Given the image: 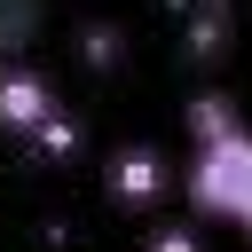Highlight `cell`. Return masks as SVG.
Segmentation results:
<instances>
[{"instance_id": "cell-1", "label": "cell", "mask_w": 252, "mask_h": 252, "mask_svg": "<svg viewBox=\"0 0 252 252\" xmlns=\"http://www.w3.org/2000/svg\"><path fill=\"white\" fill-rule=\"evenodd\" d=\"M189 205L252 236V126H228L189 150Z\"/></svg>"}, {"instance_id": "cell-7", "label": "cell", "mask_w": 252, "mask_h": 252, "mask_svg": "<svg viewBox=\"0 0 252 252\" xmlns=\"http://www.w3.org/2000/svg\"><path fill=\"white\" fill-rule=\"evenodd\" d=\"M150 252H205V244H197V228H189V220H173V228H158V236H150Z\"/></svg>"}, {"instance_id": "cell-4", "label": "cell", "mask_w": 252, "mask_h": 252, "mask_svg": "<svg viewBox=\"0 0 252 252\" xmlns=\"http://www.w3.org/2000/svg\"><path fill=\"white\" fill-rule=\"evenodd\" d=\"M220 39H228V8H220V0H205V8L181 24V47H189L197 63H213V55H220Z\"/></svg>"}, {"instance_id": "cell-3", "label": "cell", "mask_w": 252, "mask_h": 252, "mask_svg": "<svg viewBox=\"0 0 252 252\" xmlns=\"http://www.w3.org/2000/svg\"><path fill=\"white\" fill-rule=\"evenodd\" d=\"M165 181H173V173H165V158H158L150 142L110 150V197H118V205H134V213H142V205H158V197H165Z\"/></svg>"}, {"instance_id": "cell-6", "label": "cell", "mask_w": 252, "mask_h": 252, "mask_svg": "<svg viewBox=\"0 0 252 252\" xmlns=\"http://www.w3.org/2000/svg\"><path fill=\"white\" fill-rule=\"evenodd\" d=\"M118 39H126L118 24H87V32H79V47H87V63H94V71H102V63L118 55Z\"/></svg>"}, {"instance_id": "cell-2", "label": "cell", "mask_w": 252, "mask_h": 252, "mask_svg": "<svg viewBox=\"0 0 252 252\" xmlns=\"http://www.w3.org/2000/svg\"><path fill=\"white\" fill-rule=\"evenodd\" d=\"M63 118V102H55V87L32 71V63H0V134H24V142H47V126Z\"/></svg>"}, {"instance_id": "cell-5", "label": "cell", "mask_w": 252, "mask_h": 252, "mask_svg": "<svg viewBox=\"0 0 252 252\" xmlns=\"http://www.w3.org/2000/svg\"><path fill=\"white\" fill-rule=\"evenodd\" d=\"M228 126H244L228 94H189V134H197V142H213V134H228Z\"/></svg>"}]
</instances>
